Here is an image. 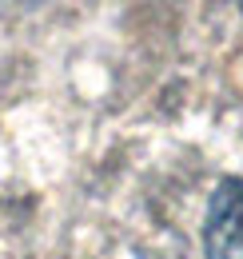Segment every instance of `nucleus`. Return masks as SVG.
Returning <instances> with one entry per match:
<instances>
[{
    "label": "nucleus",
    "mask_w": 243,
    "mask_h": 259,
    "mask_svg": "<svg viewBox=\"0 0 243 259\" xmlns=\"http://www.w3.org/2000/svg\"><path fill=\"white\" fill-rule=\"evenodd\" d=\"M239 4H243V0H239Z\"/></svg>",
    "instance_id": "nucleus-2"
},
{
    "label": "nucleus",
    "mask_w": 243,
    "mask_h": 259,
    "mask_svg": "<svg viewBox=\"0 0 243 259\" xmlns=\"http://www.w3.org/2000/svg\"><path fill=\"white\" fill-rule=\"evenodd\" d=\"M208 259H243V180L219 184L204 227Z\"/></svg>",
    "instance_id": "nucleus-1"
}]
</instances>
